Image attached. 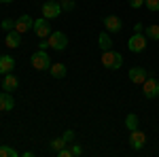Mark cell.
Instances as JSON below:
<instances>
[{
  "mask_svg": "<svg viewBox=\"0 0 159 157\" xmlns=\"http://www.w3.org/2000/svg\"><path fill=\"white\" fill-rule=\"evenodd\" d=\"M127 76H129V81L132 83H136V85H142L144 81H147V76H148V72L144 70V68H140V66H134L129 72H127Z\"/></svg>",
  "mask_w": 159,
  "mask_h": 157,
  "instance_id": "cell-9",
  "label": "cell"
},
{
  "mask_svg": "<svg viewBox=\"0 0 159 157\" xmlns=\"http://www.w3.org/2000/svg\"><path fill=\"white\" fill-rule=\"evenodd\" d=\"M102 64H104V68H108V70H119L123 66V58L121 53H117V51H102Z\"/></svg>",
  "mask_w": 159,
  "mask_h": 157,
  "instance_id": "cell-1",
  "label": "cell"
},
{
  "mask_svg": "<svg viewBox=\"0 0 159 157\" xmlns=\"http://www.w3.org/2000/svg\"><path fill=\"white\" fill-rule=\"evenodd\" d=\"M57 155H60V157H72V151L64 146V149H60V151H57Z\"/></svg>",
  "mask_w": 159,
  "mask_h": 157,
  "instance_id": "cell-26",
  "label": "cell"
},
{
  "mask_svg": "<svg viewBox=\"0 0 159 157\" xmlns=\"http://www.w3.org/2000/svg\"><path fill=\"white\" fill-rule=\"evenodd\" d=\"M32 28H34V19H32L30 15H25V13L17 19V21H15V30H17L19 34H25V32H28V30H32Z\"/></svg>",
  "mask_w": 159,
  "mask_h": 157,
  "instance_id": "cell-8",
  "label": "cell"
},
{
  "mask_svg": "<svg viewBox=\"0 0 159 157\" xmlns=\"http://www.w3.org/2000/svg\"><path fill=\"white\" fill-rule=\"evenodd\" d=\"M30 62H32V66H34L36 70H49L51 68V58L43 51V49H38L36 53L30 58Z\"/></svg>",
  "mask_w": 159,
  "mask_h": 157,
  "instance_id": "cell-3",
  "label": "cell"
},
{
  "mask_svg": "<svg viewBox=\"0 0 159 157\" xmlns=\"http://www.w3.org/2000/svg\"><path fill=\"white\" fill-rule=\"evenodd\" d=\"M142 4H144V0H129V7L132 9H142Z\"/></svg>",
  "mask_w": 159,
  "mask_h": 157,
  "instance_id": "cell-27",
  "label": "cell"
},
{
  "mask_svg": "<svg viewBox=\"0 0 159 157\" xmlns=\"http://www.w3.org/2000/svg\"><path fill=\"white\" fill-rule=\"evenodd\" d=\"M142 94H144V98H157L159 96V79L147 76V81L142 83Z\"/></svg>",
  "mask_w": 159,
  "mask_h": 157,
  "instance_id": "cell-6",
  "label": "cell"
},
{
  "mask_svg": "<svg viewBox=\"0 0 159 157\" xmlns=\"http://www.w3.org/2000/svg\"><path fill=\"white\" fill-rule=\"evenodd\" d=\"M19 87V81H17V76L15 74H4V79H2V89L4 91H15Z\"/></svg>",
  "mask_w": 159,
  "mask_h": 157,
  "instance_id": "cell-14",
  "label": "cell"
},
{
  "mask_svg": "<svg viewBox=\"0 0 159 157\" xmlns=\"http://www.w3.org/2000/svg\"><path fill=\"white\" fill-rule=\"evenodd\" d=\"M15 68V60L11 55H0V74H9Z\"/></svg>",
  "mask_w": 159,
  "mask_h": 157,
  "instance_id": "cell-15",
  "label": "cell"
},
{
  "mask_svg": "<svg viewBox=\"0 0 159 157\" xmlns=\"http://www.w3.org/2000/svg\"><path fill=\"white\" fill-rule=\"evenodd\" d=\"M19 153L15 151V149H11V146H7V145H2L0 146V157H17Z\"/></svg>",
  "mask_w": 159,
  "mask_h": 157,
  "instance_id": "cell-20",
  "label": "cell"
},
{
  "mask_svg": "<svg viewBox=\"0 0 159 157\" xmlns=\"http://www.w3.org/2000/svg\"><path fill=\"white\" fill-rule=\"evenodd\" d=\"M0 28H2L4 32H11V30H15V21L7 17V19H2V24H0Z\"/></svg>",
  "mask_w": 159,
  "mask_h": 157,
  "instance_id": "cell-21",
  "label": "cell"
},
{
  "mask_svg": "<svg viewBox=\"0 0 159 157\" xmlns=\"http://www.w3.org/2000/svg\"><path fill=\"white\" fill-rule=\"evenodd\" d=\"M70 151H72V157H74V155H81V153H83V149H81V146H79V145L70 146Z\"/></svg>",
  "mask_w": 159,
  "mask_h": 157,
  "instance_id": "cell-28",
  "label": "cell"
},
{
  "mask_svg": "<svg viewBox=\"0 0 159 157\" xmlns=\"http://www.w3.org/2000/svg\"><path fill=\"white\" fill-rule=\"evenodd\" d=\"M127 47L132 53H142L147 49V38L142 36V32H134V36L127 40Z\"/></svg>",
  "mask_w": 159,
  "mask_h": 157,
  "instance_id": "cell-5",
  "label": "cell"
},
{
  "mask_svg": "<svg viewBox=\"0 0 159 157\" xmlns=\"http://www.w3.org/2000/svg\"><path fill=\"white\" fill-rule=\"evenodd\" d=\"M61 138H64V140H66V145H70V142H72V140H74V132H72V130H68V132L64 134V136H61Z\"/></svg>",
  "mask_w": 159,
  "mask_h": 157,
  "instance_id": "cell-25",
  "label": "cell"
},
{
  "mask_svg": "<svg viewBox=\"0 0 159 157\" xmlns=\"http://www.w3.org/2000/svg\"><path fill=\"white\" fill-rule=\"evenodd\" d=\"M64 146H66V140H64V138H55V140H51V149H53L55 153H57L60 149H64Z\"/></svg>",
  "mask_w": 159,
  "mask_h": 157,
  "instance_id": "cell-22",
  "label": "cell"
},
{
  "mask_svg": "<svg viewBox=\"0 0 159 157\" xmlns=\"http://www.w3.org/2000/svg\"><path fill=\"white\" fill-rule=\"evenodd\" d=\"M98 45H100V49H102V51H108V49H112V40H110L108 32H102V34L98 36Z\"/></svg>",
  "mask_w": 159,
  "mask_h": 157,
  "instance_id": "cell-17",
  "label": "cell"
},
{
  "mask_svg": "<svg viewBox=\"0 0 159 157\" xmlns=\"http://www.w3.org/2000/svg\"><path fill=\"white\" fill-rule=\"evenodd\" d=\"M51 19H47V17H40V19H34V32H36L38 38H49L51 34Z\"/></svg>",
  "mask_w": 159,
  "mask_h": 157,
  "instance_id": "cell-7",
  "label": "cell"
},
{
  "mask_svg": "<svg viewBox=\"0 0 159 157\" xmlns=\"http://www.w3.org/2000/svg\"><path fill=\"white\" fill-rule=\"evenodd\" d=\"M144 7H147L148 11L157 13L159 11V0H144Z\"/></svg>",
  "mask_w": 159,
  "mask_h": 157,
  "instance_id": "cell-23",
  "label": "cell"
},
{
  "mask_svg": "<svg viewBox=\"0 0 159 157\" xmlns=\"http://www.w3.org/2000/svg\"><path fill=\"white\" fill-rule=\"evenodd\" d=\"M147 36L153 40H159V24H151L147 25Z\"/></svg>",
  "mask_w": 159,
  "mask_h": 157,
  "instance_id": "cell-19",
  "label": "cell"
},
{
  "mask_svg": "<svg viewBox=\"0 0 159 157\" xmlns=\"http://www.w3.org/2000/svg\"><path fill=\"white\" fill-rule=\"evenodd\" d=\"M0 2H4V4H7V2H13V0H0Z\"/></svg>",
  "mask_w": 159,
  "mask_h": 157,
  "instance_id": "cell-29",
  "label": "cell"
},
{
  "mask_svg": "<svg viewBox=\"0 0 159 157\" xmlns=\"http://www.w3.org/2000/svg\"><path fill=\"white\" fill-rule=\"evenodd\" d=\"M104 25H106V32H110V34H115V32H121V19L117 17V15H106L104 17Z\"/></svg>",
  "mask_w": 159,
  "mask_h": 157,
  "instance_id": "cell-10",
  "label": "cell"
},
{
  "mask_svg": "<svg viewBox=\"0 0 159 157\" xmlns=\"http://www.w3.org/2000/svg\"><path fill=\"white\" fill-rule=\"evenodd\" d=\"M21 36H24V34H19L17 30H11V32H7V38H4L7 47H9V49H17L19 45H21Z\"/></svg>",
  "mask_w": 159,
  "mask_h": 157,
  "instance_id": "cell-12",
  "label": "cell"
},
{
  "mask_svg": "<svg viewBox=\"0 0 159 157\" xmlns=\"http://www.w3.org/2000/svg\"><path fill=\"white\" fill-rule=\"evenodd\" d=\"M129 145L134 146L136 151H138V149H142V146L147 145V136H144V132H140V130L129 132Z\"/></svg>",
  "mask_w": 159,
  "mask_h": 157,
  "instance_id": "cell-11",
  "label": "cell"
},
{
  "mask_svg": "<svg viewBox=\"0 0 159 157\" xmlns=\"http://www.w3.org/2000/svg\"><path fill=\"white\" fill-rule=\"evenodd\" d=\"M60 4H61V11H74V0H60Z\"/></svg>",
  "mask_w": 159,
  "mask_h": 157,
  "instance_id": "cell-24",
  "label": "cell"
},
{
  "mask_svg": "<svg viewBox=\"0 0 159 157\" xmlns=\"http://www.w3.org/2000/svg\"><path fill=\"white\" fill-rule=\"evenodd\" d=\"M40 13H43V17H47V19H55L57 15H61V4L57 0H47L45 4H40Z\"/></svg>",
  "mask_w": 159,
  "mask_h": 157,
  "instance_id": "cell-2",
  "label": "cell"
},
{
  "mask_svg": "<svg viewBox=\"0 0 159 157\" xmlns=\"http://www.w3.org/2000/svg\"><path fill=\"white\" fill-rule=\"evenodd\" d=\"M125 127H127L129 132H134V130H138V117H136L134 113L125 117Z\"/></svg>",
  "mask_w": 159,
  "mask_h": 157,
  "instance_id": "cell-18",
  "label": "cell"
},
{
  "mask_svg": "<svg viewBox=\"0 0 159 157\" xmlns=\"http://www.w3.org/2000/svg\"><path fill=\"white\" fill-rule=\"evenodd\" d=\"M49 47L55 51H64L68 47V36L64 32H51L49 34Z\"/></svg>",
  "mask_w": 159,
  "mask_h": 157,
  "instance_id": "cell-4",
  "label": "cell"
},
{
  "mask_svg": "<svg viewBox=\"0 0 159 157\" xmlns=\"http://www.w3.org/2000/svg\"><path fill=\"white\" fill-rule=\"evenodd\" d=\"M15 109V100H13V96H11V91H2L0 94V110H13Z\"/></svg>",
  "mask_w": 159,
  "mask_h": 157,
  "instance_id": "cell-13",
  "label": "cell"
},
{
  "mask_svg": "<svg viewBox=\"0 0 159 157\" xmlns=\"http://www.w3.org/2000/svg\"><path fill=\"white\" fill-rule=\"evenodd\" d=\"M49 72H51V76H53V79H64V76H66V72H68V68H66L64 64H51Z\"/></svg>",
  "mask_w": 159,
  "mask_h": 157,
  "instance_id": "cell-16",
  "label": "cell"
}]
</instances>
